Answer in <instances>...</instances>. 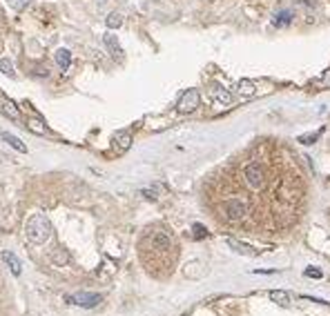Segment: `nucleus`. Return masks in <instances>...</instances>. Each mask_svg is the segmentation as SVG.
Masks as SVG:
<instances>
[{"instance_id":"obj_1","label":"nucleus","mask_w":330,"mask_h":316,"mask_svg":"<svg viewBox=\"0 0 330 316\" xmlns=\"http://www.w3.org/2000/svg\"><path fill=\"white\" fill-rule=\"evenodd\" d=\"M241 189H226L219 201L223 221L241 225L248 234H279L297 223L304 203V174L297 156L281 143L268 140L250 147L237 174Z\"/></svg>"},{"instance_id":"obj_2","label":"nucleus","mask_w":330,"mask_h":316,"mask_svg":"<svg viewBox=\"0 0 330 316\" xmlns=\"http://www.w3.org/2000/svg\"><path fill=\"white\" fill-rule=\"evenodd\" d=\"M141 256L148 263V269L156 274V267H163V274L172 272L176 256V245L170 232L165 229H150L141 241Z\"/></svg>"},{"instance_id":"obj_3","label":"nucleus","mask_w":330,"mask_h":316,"mask_svg":"<svg viewBox=\"0 0 330 316\" xmlns=\"http://www.w3.org/2000/svg\"><path fill=\"white\" fill-rule=\"evenodd\" d=\"M25 232H27V239H29L33 245H45L52 236V223L45 214L36 212L27 218V225H25Z\"/></svg>"},{"instance_id":"obj_4","label":"nucleus","mask_w":330,"mask_h":316,"mask_svg":"<svg viewBox=\"0 0 330 316\" xmlns=\"http://www.w3.org/2000/svg\"><path fill=\"white\" fill-rule=\"evenodd\" d=\"M67 301H69L71 305H78V307L92 309V307L100 305V301H103V294H96V292H78V294L67 296Z\"/></svg>"},{"instance_id":"obj_5","label":"nucleus","mask_w":330,"mask_h":316,"mask_svg":"<svg viewBox=\"0 0 330 316\" xmlns=\"http://www.w3.org/2000/svg\"><path fill=\"white\" fill-rule=\"evenodd\" d=\"M201 105V96H199V92L197 89H188V92H183V96H181V100H178V111L181 114H192L194 109Z\"/></svg>"},{"instance_id":"obj_6","label":"nucleus","mask_w":330,"mask_h":316,"mask_svg":"<svg viewBox=\"0 0 330 316\" xmlns=\"http://www.w3.org/2000/svg\"><path fill=\"white\" fill-rule=\"evenodd\" d=\"M112 145H114V151H116V154H125V151L132 147V132H130V129L116 132L114 138H112Z\"/></svg>"},{"instance_id":"obj_7","label":"nucleus","mask_w":330,"mask_h":316,"mask_svg":"<svg viewBox=\"0 0 330 316\" xmlns=\"http://www.w3.org/2000/svg\"><path fill=\"white\" fill-rule=\"evenodd\" d=\"M226 245L230 247L232 252H237V254H243V256H256L259 254V250L252 245H248V243H243V241H237V239H232V236H226Z\"/></svg>"},{"instance_id":"obj_8","label":"nucleus","mask_w":330,"mask_h":316,"mask_svg":"<svg viewBox=\"0 0 330 316\" xmlns=\"http://www.w3.org/2000/svg\"><path fill=\"white\" fill-rule=\"evenodd\" d=\"M0 109H3V114L11 118V121H20V109L18 105L14 103V100H9L5 94H0Z\"/></svg>"},{"instance_id":"obj_9","label":"nucleus","mask_w":330,"mask_h":316,"mask_svg":"<svg viewBox=\"0 0 330 316\" xmlns=\"http://www.w3.org/2000/svg\"><path fill=\"white\" fill-rule=\"evenodd\" d=\"M212 100H214V105H219V107H232L234 96L223 87H212Z\"/></svg>"},{"instance_id":"obj_10","label":"nucleus","mask_w":330,"mask_h":316,"mask_svg":"<svg viewBox=\"0 0 330 316\" xmlns=\"http://www.w3.org/2000/svg\"><path fill=\"white\" fill-rule=\"evenodd\" d=\"M234 94L241 96V98H252V96H256V83L254 81H248V78H243V81L237 83V87H234Z\"/></svg>"},{"instance_id":"obj_11","label":"nucleus","mask_w":330,"mask_h":316,"mask_svg":"<svg viewBox=\"0 0 330 316\" xmlns=\"http://www.w3.org/2000/svg\"><path fill=\"white\" fill-rule=\"evenodd\" d=\"M105 47H107L112 58L123 60V49H121V45H119V41H116L114 33H105Z\"/></svg>"},{"instance_id":"obj_12","label":"nucleus","mask_w":330,"mask_h":316,"mask_svg":"<svg viewBox=\"0 0 330 316\" xmlns=\"http://www.w3.org/2000/svg\"><path fill=\"white\" fill-rule=\"evenodd\" d=\"M3 261L7 263L9 272L14 274V276H20V274H22V265H20V261H18V256H16V254H11V252L5 250V252H3Z\"/></svg>"},{"instance_id":"obj_13","label":"nucleus","mask_w":330,"mask_h":316,"mask_svg":"<svg viewBox=\"0 0 330 316\" xmlns=\"http://www.w3.org/2000/svg\"><path fill=\"white\" fill-rule=\"evenodd\" d=\"M0 138L3 140H7V143L11 145L14 149H18L20 154H27V145L22 143V140H18V136H14V134H9V132H0Z\"/></svg>"},{"instance_id":"obj_14","label":"nucleus","mask_w":330,"mask_h":316,"mask_svg":"<svg viewBox=\"0 0 330 316\" xmlns=\"http://www.w3.org/2000/svg\"><path fill=\"white\" fill-rule=\"evenodd\" d=\"M52 263L56 265V267H65V265H69V254H67L63 247H58V250H54L52 252Z\"/></svg>"},{"instance_id":"obj_15","label":"nucleus","mask_w":330,"mask_h":316,"mask_svg":"<svg viewBox=\"0 0 330 316\" xmlns=\"http://www.w3.org/2000/svg\"><path fill=\"white\" fill-rule=\"evenodd\" d=\"M56 63H58L60 69H69V65H71V52L69 49H58V52H56Z\"/></svg>"},{"instance_id":"obj_16","label":"nucleus","mask_w":330,"mask_h":316,"mask_svg":"<svg viewBox=\"0 0 330 316\" xmlns=\"http://www.w3.org/2000/svg\"><path fill=\"white\" fill-rule=\"evenodd\" d=\"M270 298L275 303H279V305H290V294H288V292H283V290H272Z\"/></svg>"},{"instance_id":"obj_17","label":"nucleus","mask_w":330,"mask_h":316,"mask_svg":"<svg viewBox=\"0 0 330 316\" xmlns=\"http://www.w3.org/2000/svg\"><path fill=\"white\" fill-rule=\"evenodd\" d=\"M0 71H3L7 78H16V71H14V63L9 58H0Z\"/></svg>"},{"instance_id":"obj_18","label":"nucleus","mask_w":330,"mask_h":316,"mask_svg":"<svg viewBox=\"0 0 330 316\" xmlns=\"http://www.w3.org/2000/svg\"><path fill=\"white\" fill-rule=\"evenodd\" d=\"M121 25H123V16L119 14V11H112V14L107 16V27L109 29H119Z\"/></svg>"},{"instance_id":"obj_19","label":"nucleus","mask_w":330,"mask_h":316,"mask_svg":"<svg viewBox=\"0 0 330 316\" xmlns=\"http://www.w3.org/2000/svg\"><path fill=\"white\" fill-rule=\"evenodd\" d=\"M290 20H292V14H290V11H281V14L272 20V25L275 27H286V25H290Z\"/></svg>"},{"instance_id":"obj_20","label":"nucleus","mask_w":330,"mask_h":316,"mask_svg":"<svg viewBox=\"0 0 330 316\" xmlns=\"http://www.w3.org/2000/svg\"><path fill=\"white\" fill-rule=\"evenodd\" d=\"M27 127H29L33 134H45V125H43V121H38V118H29Z\"/></svg>"},{"instance_id":"obj_21","label":"nucleus","mask_w":330,"mask_h":316,"mask_svg":"<svg viewBox=\"0 0 330 316\" xmlns=\"http://www.w3.org/2000/svg\"><path fill=\"white\" fill-rule=\"evenodd\" d=\"M9 3H11V7H14L16 11H22V9H27V7H29V3H31V0H9Z\"/></svg>"},{"instance_id":"obj_22","label":"nucleus","mask_w":330,"mask_h":316,"mask_svg":"<svg viewBox=\"0 0 330 316\" xmlns=\"http://www.w3.org/2000/svg\"><path fill=\"white\" fill-rule=\"evenodd\" d=\"M194 239H205V236H208V232H205V227L203 225H194Z\"/></svg>"},{"instance_id":"obj_23","label":"nucleus","mask_w":330,"mask_h":316,"mask_svg":"<svg viewBox=\"0 0 330 316\" xmlns=\"http://www.w3.org/2000/svg\"><path fill=\"white\" fill-rule=\"evenodd\" d=\"M306 276H312V279H321V269L308 267V269H306Z\"/></svg>"},{"instance_id":"obj_24","label":"nucleus","mask_w":330,"mask_h":316,"mask_svg":"<svg viewBox=\"0 0 330 316\" xmlns=\"http://www.w3.org/2000/svg\"><path fill=\"white\" fill-rule=\"evenodd\" d=\"M319 85H321V87H330V71H326V74H323V78L319 81Z\"/></svg>"}]
</instances>
